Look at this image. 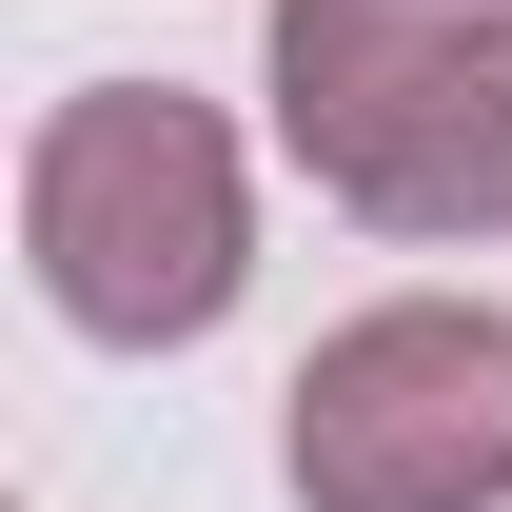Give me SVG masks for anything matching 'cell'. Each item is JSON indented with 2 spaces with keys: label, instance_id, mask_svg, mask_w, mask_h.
I'll list each match as a JSON object with an SVG mask.
<instances>
[{
  "label": "cell",
  "instance_id": "cell-2",
  "mask_svg": "<svg viewBox=\"0 0 512 512\" xmlns=\"http://www.w3.org/2000/svg\"><path fill=\"white\" fill-rule=\"evenodd\" d=\"M20 256L99 355H178V335L237 316L256 276V197H237V138L197 119L178 79H79L40 158H20Z\"/></svg>",
  "mask_w": 512,
  "mask_h": 512
},
{
  "label": "cell",
  "instance_id": "cell-3",
  "mask_svg": "<svg viewBox=\"0 0 512 512\" xmlns=\"http://www.w3.org/2000/svg\"><path fill=\"white\" fill-rule=\"evenodd\" d=\"M296 512H493L512 493V316L493 296H375L296 355Z\"/></svg>",
  "mask_w": 512,
  "mask_h": 512
},
{
  "label": "cell",
  "instance_id": "cell-1",
  "mask_svg": "<svg viewBox=\"0 0 512 512\" xmlns=\"http://www.w3.org/2000/svg\"><path fill=\"white\" fill-rule=\"evenodd\" d=\"M276 138L375 237H512V0H276Z\"/></svg>",
  "mask_w": 512,
  "mask_h": 512
}]
</instances>
